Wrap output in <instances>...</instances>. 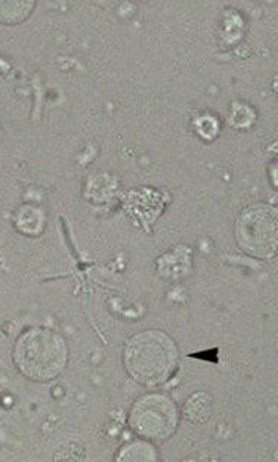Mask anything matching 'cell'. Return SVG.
<instances>
[{"mask_svg": "<svg viewBox=\"0 0 278 462\" xmlns=\"http://www.w3.org/2000/svg\"><path fill=\"white\" fill-rule=\"evenodd\" d=\"M125 362L136 382L160 385L175 373L178 349L172 338L162 331H145L127 343Z\"/></svg>", "mask_w": 278, "mask_h": 462, "instance_id": "6da1fadb", "label": "cell"}, {"mask_svg": "<svg viewBox=\"0 0 278 462\" xmlns=\"http://www.w3.org/2000/svg\"><path fill=\"white\" fill-rule=\"evenodd\" d=\"M14 359L25 377L48 382L61 374L66 366V345L61 337L50 329H30L20 337Z\"/></svg>", "mask_w": 278, "mask_h": 462, "instance_id": "7a4b0ae2", "label": "cell"}, {"mask_svg": "<svg viewBox=\"0 0 278 462\" xmlns=\"http://www.w3.org/2000/svg\"><path fill=\"white\" fill-rule=\"evenodd\" d=\"M238 243L250 254L271 257L277 250V211L254 206L243 211L236 227Z\"/></svg>", "mask_w": 278, "mask_h": 462, "instance_id": "3957f363", "label": "cell"}, {"mask_svg": "<svg viewBox=\"0 0 278 462\" xmlns=\"http://www.w3.org/2000/svg\"><path fill=\"white\" fill-rule=\"evenodd\" d=\"M178 421L172 402L160 394L139 399L131 412V426L144 438L164 440L173 433Z\"/></svg>", "mask_w": 278, "mask_h": 462, "instance_id": "277c9868", "label": "cell"}, {"mask_svg": "<svg viewBox=\"0 0 278 462\" xmlns=\"http://www.w3.org/2000/svg\"><path fill=\"white\" fill-rule=\"evenodd\" d=\"M212 412V402L206 393H196L187 402L185 415L192 422H205Z\"/></svg>", "mask_w": 278, "mask_h": 462, "instance_id": "5b68a950", "label": "cell"}, {"mask_svg": "<svg viewBox=\"0 0 278 462\" xmlns=\"http://www.w3.org/2000/svg\"><path fill=\"white\" fill-rule=\"evenodd\" d=\"M156 458V452L145 443H135L123 450L122 459L125 461H152Z\"/></svg>", "mask_w": 278, "mask_h": 462, "instance_id": "8992f818", "label": "cell"}]
</instances>
